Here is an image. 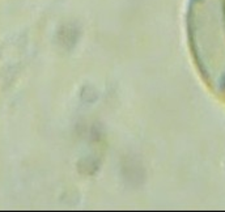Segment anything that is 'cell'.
<instances>
[{
    "instance_id": "6da1fadb",
    "label": "cell",
    "mask_w": 225,
    "mask_h": 212,
    "mask_svg": "<svg viewBox=\"0 0 225 212\" xmlns=\"http://www.w3.org/2000/svg\"><path fill=\"white\" fill-rule=\"evenodd\" d=\"M186 29L202 80L225 102V0H188Z\"/></svg>"
}]
</instances>
